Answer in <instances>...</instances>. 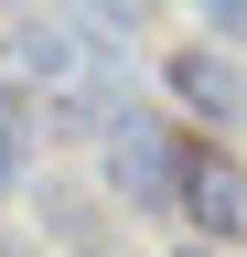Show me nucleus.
<instances>
[{
  "instance_id": "1",
  "label": "nucleus",
  "mask_w": 247,
  "mask_h": 257,
  "mask_svg": "<svg viewBox=\"0 0 247 257\" xmlns=\"http://www.w3.org/2000/svg\"><path fill=\"white\" fill-rule=\"evenodd\" d=\"M172 204L183 214H194L204 225V236H247V161H226V150H194V161H183V193H172Z\"/></svg>"
},
{
  "instance_id": "2",
  "label": "nucleus",
  "mask_w": 247,
  "mask_h": 257,
  "mask_svg": "<svg viewBox=\"0 0 247 257\" xmlns=\"http://www.w3.org/2000/svg\"><path fill=\"white\" fill-rule=\"evenodd\" d=\"M108 172H118L129 204H172V193H183V161H172V140H161L150 118H129V128L108 140Z\"/></svg>"
},
{
  "instance_id": "3",
  "label": "nucleus",
  "mask_w": 247,
  "mask_h": 257,
  "mask_svg": "<svg viewBox=\"0 0 247 257\" xmlns=\"http://www.w3.org/2000/svg\"><path fill=\"white\" fill-rule=\"evenodd\" d=\"M172 86H183V96H194V107H215V118H226V107H236V96H247L226 54H183V64H172Z\"/></svg>"
},
{
  "instance_id": "4",
  "label": "nucleus",
  "mask_w": 247,
  "mask_h": 257,
  "mask_svg": "<svg viewBox=\"0 0 247 257\" xmlns=\"http://www.w3.org/2000/svg\"><path fill=\"white\" fill-rule=\"evenodd\" d=\"M22 150H33V140H22V107L0 96V182H22Z\"/></svg>"
},
{
  "instance_id": "5",
  "label": "nucleus",
  "mask_w": 247,
  "mask_h": 257,
  "mask_svg": "<svg viewBox=\"0 0 247 257\" xmlns=\"http://www.w3.org/2000/svg\"><path fill=\"white\" fill-rule=\"evenodd\" d=\"M204 11H215V22H226V32H247V0H204Z\"/></svg>"
}]
</instances>
